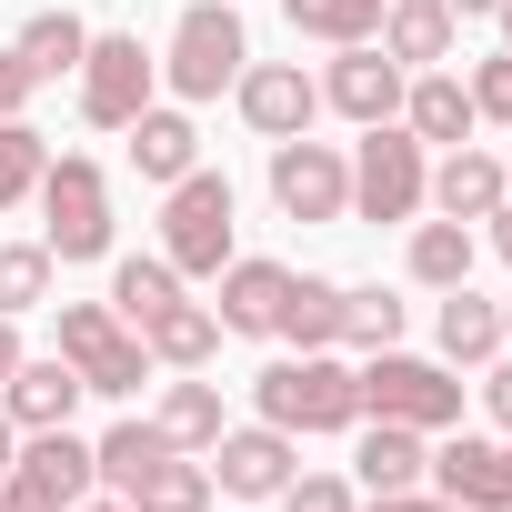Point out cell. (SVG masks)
Wrapping results in <instances>:
<instances>
[{
    "label": "cell",
    "mask_w": 512,
    "mask_h": 512,
    "mask_svg": "<svg viewBox=\"0 0 512 512\" xmlns=\"http://www.w3.org/2000/svg\"><path fill=\"white\" fill-rule=\"evenodd\" d=\"M251 402H262V422L292 432V442L352 432V422H362V372H352L342 352H282L262 382H251Z\"/></svg>",
    "instance_id": "cell-1"
},
{
    "label": "cell",
    "mask_w": 512,
    "mask_h": 512,
    "mask_svg": "<svg viewBox=\"0 0 512 512\" xmlns=\"http://www.w3.org/2000/svg\"><path fill=\"white\" fill-rule=\"evenodd\" d=\"M231 251H241V191L191 161V171L161 191V262H171L181 282H221Z\"/></svg>",
    "instance_id": "cell-2"
},
{
    "label": "cell",
    "mask_w": 512,
    "mask_h": 512,
    "mask_svg": "<svg viewBox=\"0 0 512 512\" xmlns=\"http://www.w3.org/2000/svg\"><path fill=\"white\" fill-rule=\"evenodd\" d=\"M251 61V31H241V0H191L161 41V91L191 111V101H221Z\"/></svg>",
    "instance_id": "cell-3"
},
{
    "label": "cell",
    "mask_w": 512,
    "mask_h": 512,
    "mask_svg": "<svg viewBox=\"0 0 512 512\" xmlns=\"http://www.w3.org/2000/svg\"><path fill=\"white\" fill-rule=\"evenodd\" d=\"M432 151L402 131V121H372L352 141V221H422L432 201Z\"/></svg>",
    "instance_id": "cell-4"
},
{
    "label": "cell",
    "mask_w": 512,
    "mask_h": 512,
    "mask_svg": "<svg viewBox=\"0 0 512 512\" xmlns=\"http://www.w3.org/2000/svg\"><path fill=\"white\" fill-rule=\"evenodd\" d=\"M362 422H412V432H452L462 422V382L452 362H422V352H362Z\"/></svg>",
    "instance_id": "cell-5"
},
{
    "label": "cell",
    "mask_w": 512,
    "mask_h": 512,
    "mask_svg": "<svg viewBox=\"0 0 512 512\" xmlns=\"http://www.w3.org/2000/svg\"><path fill=\"white\" fill-rule=\"evenodd\" d=\"M41 241H51V262H101L111 251V181H101V161L91 151H61L51 171H41Z\"/></svg>",
    "instance_id": "cell-6"
},
{
    "label": "cell",
    "mask_w": 512,
    "mask_h": 512,
    "mask_svg": "<svg viewBox=\"0 0 512 512\" xmlns=\"http://www.w3.org/2000/svg\"><path fill=\"white\" fill-rule=\"evenodd\" d=\"M101 492V462H91V442L61 422V432H21V452H11V472H0V512H81Z\"/></svg>",
    "instance_id": "cell-7"
},
{
    "label": "cell",
    "mask_w": 512,
    "mask_h": 512,
    "mask_svg": "<svg viewBox=\"0 0 512 512\" xmlns=\"http://www.w3.org/2000/svg\"><path fill=\"white\" fill-rule=\"evenodd\" d=\"M71 91H81V121L91 131H131L151 111V91H161V51H141V31H91Z\"/></svg>",
    "instance_id": "cell-8"
},
{
    "label": "cell",
    "mask_w": 512,
    "mask_h": 512,
    "mask_svg": "<svg viewBox=\"0 0 512 512\" xmlns=\"http://www.w3.org/2000/svg\"><path fill=\"white\" fill-rule=\"evenodd\" d=\"M61 362H71L101 402H131V392L151 382V352H141V332H131L111 302H61Z\"/></svg>",
    "instance_id": "cell-9"
},
{
    "label": "cell",
    "mask_w": 512,
    "mask_h": 512,
    "mask_svg": "<svg viewBox=\"0 0 512 512\" xmlns=\"http://www.w3.org/2000/svg\"><path fill=\"white\" fill-rule=\"evenodd\" d=\"M272 201H282V221H352V151L312 141V131L272 141Z\"/></svg>",
    "instance_id": "cell-10"
},
{
    "label": "cell",
    "mask_w": 512,
    "mask_h": 512,
    "mask_svg": "<svg viewBox=\"0 0 512 512\" xmlns=\"http://www.w3.org/2000/svg\"><path fill=\"white\" fill-rule=\"evenodd\" d=\"M402 91H412V71H402L382 41H342V51H332V71H322V111H342L352 131L402 121Z\"/></svg>",
    "instance_id": "cell-11"
},
{
    "label": "cell",
    "mask_w": 512,
    "mask_h": 512,
    "mask_svg": "<svg viewBox=\"0 0 512 512\" xmlns=\"http://www.w3.org/2000/svg\"><path fill=\"white\" fill-rule=\"evenodd\" d=\"M442 502H462V512H512V432L502 442H482V432H462L452 422V442H432V472H422Z\"/></svg>",
    "instance_id": "cell-12"
},
{
    "label": "cell",
    "mask_w": 512,
    "mask_h": 512,
    "mask_svg": "<svg viewBox=\"0 0 512 512\" xmlns=\"http://www.w3.org/2000/svg\"><path fill=\"white\" fill-rule=\"evenodd\" d=\"M231 111L262 131V141H292V131H312V121H322V81H312L302 61H241Z\"/></svg>",
    "instance_id": "cell-13"
},
{
    "label": "cell",
    "mask_w": 512,
    "mask_h": 512,
    "mask_svg": "<svg viewBox=\"0 0 512 512\" xmlns=\"http://www.w3.org/2000/svg\"><path fill=\"white\" fill-rule=\"evenodd\" d=\"M201 462H211V492H231V502H272V492L302 472V442L272 432V422H251V432H221Z\"/></svg>",
    "instance_id": "cell-14"
},
{
    "label": "cell",
    "mask_w": 512,
    "mask_h": 512,
    "mask_svg": "<svg viewBox=\"0 0 512 512\" xmlns=\"http://www.w3.org/2000/svg\"><path fill=\"white\" fill-rule=\"evenodd\" d=\"M81 402H91V382H81V372H71L61 352H21V372L0 382V412H11L21 432H61V422H71Z\"/></svg>",
    "instance_id": "cell-15"
},
{
    "label": "cell",
    "mask_w": 512,
    "mask_h": 512,
    "mask_svg": "<svg viewBox=\"0 0 512 512\" xmlns=\"http://www.w3.org/2000/svg\"><path fill=\"white\" fill-rule=\"evenodd\" d=\"M442 221H492L502 201H512V181H502V151H482V141H452L442 161H432V191H422Z\"/></svg>",
    "instance_id": "cell-16"
},
{
    "label": "cell",
    "mask_w": 512,
    "mask_h": 512,
    "mask_svg": "<svg viewBox=\"0 0 512 512\" xmlns=\"http://www.w3.org/2000/svg\"><path fill=\"white\" fill-rule=\"evenodd\" d=\"M282 292H292V262H251V251H231V262H221V302H211V322L262 342V332L282 322Z\"/></svg>",
    "instance_id": "cell-17"
},
{
    "label": "cell",
    "mask_w": 512,
    "mask_h": 512,
    "mask_svg": "<svg viewBox=\"0 0 512 512\" xmlns=\"http://www.w3.org/2000/svg\"><path fill=\"white\" fill-rule=\"evenodd\" d=\"M432 472V432L412 422H352V482L362 492H412Z\"/></svg>",
    "instance_id": "cell-18"
},
{
    "label": "cell",
    "mask_w": 512,
    "mask_h": 512,
    "mask_svg": "<svg viewBox=\"0 0 512 512\" xmlns=\"http://www.w3.org/2000/svg\"><path fill=\"white\" fill-rule=\"evenodd\" d=\"M402 131H412L422 151H452V141H472V131H482V111H472L462 71H412V91H402Z\"/></svg>",
    "instance_id": "cell-19"
},
{
    "label": "cell",
    "mask_w": 512,
    "mask_h": 512,
    "mask_svg": "<svg viewBox=\"0 0 512 512\" xmlns=\"http://www.w3.org/2000/svg\"><path fill=\"white\" fill-rule=\"evenodd\" d=\"M121 141H131V171H141V181H161V191L201 161V131H191V111H181V101H151Z\"/></svg>",
    "instance_id": "cell-20"
},
{
    "label": "cell",
    "mask_w": 512,
    "mask_h": 512,
    "mask_svg": "<svg viewBox=\"0 0 512 512\" xmlns=\"http://www.w3.org/2000/svg\"><path fill=\"white\" fill-rule=\"evenodd\" d=\"M432 342H442V362H452V372H482V362L502 352V302H482L472 282H452V292H442V312H432Z\"/></svg>",
    "instance_id": "cell-21"
},
{
    "label": "cell",
    "mask_w": 512,
    "mask_h": 512,
    "mask_svg": "<svg viewBox=\"0 0 512 512\" xmlns=\"http://www.w3.org/2000/svg\"><path fill=\"white\" fill-rule=\"evenodd\" d=\"M472 262H482V231L472 221H412V241H402V272L422 282V292H452V282H472Z\"/></svg>",
    "instance_id": "cell-22"
},
{
    "label": "cell",
    "mask_w": 512,
    "mask_h": 512,
    "mask_svg": "<svg viewBox=\"0 0 512 512\" xmlns=\"http://www.w3.org/2000/svg\"><path fill=\"white\" fill-rule=\"evenodd\" d=\"M452 41H462V21L442 11V0H382V51H392L402 71H442Z\"/></svg>",
    "instance_id": "cell-23"
},
{
    "label": "cell",
    "mask_w": 512,
    "mask_h": 512,
    "mask_svg": "<svg viewBox=\"0 0 512 512\" xmlns=\"http://www.w3.org/2000/svg\"><path fill=\"white\" fill-rule=\"evenodd\" d=\"M141 352H151L161 372H201V362L221 352V322H211V302H191V292H181V302H161V312L141 322Z\"/></svg>",
    "instance_id": "cell-24"
},
{
    "label": "cell",
    "mask_w": 512,
    "mask_h": 512,
    "mask_svg": "<svg viewBox=\"0 0 512 512\" xmlns=\"http://www.w3.org/2000/svg\"><path fill=\"white\" fill-rule=\"evenodd\" d=\"M272 342H292V352H342V282H322V272H292Z\"/></svg>",
    "instance_id": "cell-25"
},
{
    "label": "cell",
    "mask_w": 512,
    "mask_h": 512,
    "mask_svg": "<svg viewBox=\"0 0 512 512\" xmlns=\"http://www.w3.org/2000/svg\"><path fill=\"white\" fill-rule=\"evenodd\" d=\"M11 51H21V71H31V81H71V71H81V51H91V21H81V11H31Z\"/></svg>",
    "instance_id": "cell-26"
},
{
    "label": "cell",
    "mask_w": 512,
    "mask_h": 512,
    "mask_svg": "<svg viewBox=\"0 0 512 512\" xmlns=\"http://www.w3.org/2000/svg\"><path fill=\"white\" fill-rule=\"evenodd\" d=\"M151 422H161V442H171V452H211V442L231 432V422H221V382H201V372H181V382L161 392V412H151Z\"/></svg>",
    "instance_id": "cell-27"
},
{
    "label": "cell",
    "mask_w": 512,
    "mask_h": 512,
    "mask_svg": "<svg viewBox=\"0 0 512 512\" xmlns=\"http://www.w3.org/2000/svg\"><path fill=\"white\" fill-rule=\"evenodd\" d=\"M111 502H131V512H211V462L201 452H161L131 492H111Z\"/></svg>",
    "instance_id": "cell-28"
},
{
    "label": "cell",
    "mask_w": 512,
    "mask_h": 512,
    "mask_svg": "<svg viewBox=\"0 0 512 512\" xmlns=\"http://www.w3.org/2000/svg\"><path fill=\"white\" fill-rule=\"evenodd\" d=\"M161 452H171V442H161V422H141V412H131V422H111V432L91 442V462H101V492H131V482H141Z\"/></svg>",
    "instance_id": "cell-29"
},
{
    "label": "cell",
    "mask_w": 512,
    "mask_h": 512,
    "mask_svg": "<svg viewBox=\"0 0 512 512\" xmlns=\"http://www.w3.org/2000/svg\"><path fill=\"white\" fill-rule=\"evenodd\" d=\"M51 272H61L51 241H0V312H11V322L41 312V302H51Z\"/></svg>",
    "instance_id": "cell-30"
},
{
    "label": "cell",
    "mask_w": 512,
    "mask_h": 512,
    "mask_svg": "<svg viewBox=\"0 0 512 512\" xmlns=\"http://www.w3.org/2000/svg\"><path fill=\"white\" fill-rule=\"evenodd\" d=\"M161 302H181V272H171V262H161V251H151V262H141V251H131V262H121V272H111V312H121V322H131V332H141V322H151V312H161Z\"/></svg>",
    "instance_id": "cell-31"
},
{
    "label": "cell",
    "mask_w": 512,
    "mask_h": 512,
    "mask_svg": "<svg viewBox=\"0 0 512 512\" xmlns=\"http://www.w3.org/2000/svg\"><path fill=\"white\" fill-rule=\"evenodd\" d=\"M292 11V31H312V41H382V0H282Z\"/></svg>",
    "instance_id": "cell-32"
},
{
    "label": "cell",
    "mask_w": 512,
    "mask_h": 512,
    "mask_svg": "<svg viewBox=\"0 0 512 512\" xmlns=\"http://www.w3.org/2000/svg\"><path fill=\"white\" fill-rule=\"evenodd\" d=\"M402 322H412V312H402L382 282L342 292V342H352V352H392V342H402Z\"/></svg>",
    "instance_id": "cell-33"
},
{
    "label": "cell",
    "mask_w": 512,
    "mask_h": 512,
    "mask_svg": "<svg viewBox=\"0 0 512 512\" xmlns=\"http://www.w3.org/2000/svg\"><path fill=\"white\" fill-rule=\"evenodd\" d=\"M41 171H51V141L31 121H0V211H21L41 191Z\"/></svg>",
    "instance_id": "cell-34"
},
{
    "label": "cell",
    "mask_w": 512,
    "mask_h": 512,
    "mask_svg": "<svg viewBox=\"0 0 512 512\" xmlns=\"http://www.w3.org/2000/svg\"><path fill=\"white\" fill-rule=\"evenodd\" d=\"M272 502H282V512H362V482H342V472H292Z\"/></svg>",
    "instance_id": "cell-35"
},
{
    "label": "cell",
    "mask_w": 512,
    "mask_h": 512,
    "mask_svg": "<svg viewBox=\"0 0 512 512\" xmlns=\"http://www.w3.org/2000/svg\"><path fill=\"white\" fill-rule=\"evenodd\" d=\"M482 412L512 432V352H492V362H482Z\"/></svg>",
    "instance_id": "cell-36"
},
{
    "label": "cell",
    "mask_w": 512,
    "mask_h": 512,
    "mask_svg": "<svg viewBox=\"0 0 512 512\" xmlns=\"http://www.w3.org/2000/svg\"><path fill=\"white\" fill-rule=\"evenodd\" d=\"M31 91H41V81L21 71V51H0V121H21V101H31Z\"/></svg>",
    "instance_id": "cell-37"
},
{
    "label": "cell",
    "mask_w": 512,
    "mask_h": 512,
    "mask_svg": "<svg viewBox=\"0 0 512 512\" xmlns=\"http://www.w3.org/2000/svg\"><path fill=\"white\" fill-rule=\"evenodd\" d=\"M362 512H462V502H442V492H422V482H412V492H372Z\"/></svg>",
    "instance_id": "cell-38"
},
{
    "label": "cell",
    "mask_w": 512,
    "mask_h": 512,
    "mask_svg": "<svg viewBox=\"0 0 512 512\" xmlns=\"http://www.w3.org/2000/svg\"><path fill=\"white\" fill-rule=\"evenodd\" d=\"M21 352H31V342H21V322H11V312H0V382H11V372H21Z\"/></svg>",
    "instance_id": "cell-39"
},
{
    "label": "cell",
    "mask_w": 512,
    "mask_h": 512,
    "mask_svg": "<svg viewBox=\"0 0 512 512\" xmlns=\"http://www.w3.org/2000/svg\"><path fill=\"white\" fill-rule=\"evenodd\" d=\"M482 241H492V251H502V262H512V201H502V211L482 221Z\"/></svg>",
    "instance_id": "cell-40"
},
{
    "label": "cell",
    "mask_w": 512,
    "mask_h": 512,
    "mask_svg": "<svg viewBox=\"0 0 512 512\" xmlns=\"http://www.w3.org/2000/svg\"><path fill=\"white\" fill-rule=\"evenodd\" d=\"M442 11H452V21H492V11H502V0H442Z\"/></svg>",
    "instance_id": "cell-41"
},
{
    "label": "cell",
    "mask_w": 512,
    "mask_h": 512,
    "mask_svg": "<svg viewBox=\"0 0 512 512\" xmlns=\"http://www.w3.org/2000/svg\"><path fill=\"white\" fill-rule=\"evenodd\" d=\"M11 452H21V422H11V412H0V472H11Z\"/></svg>",
    "instance_id": "cell-42"
},
{
    "label": "cell",
    "mask_w": 512,
    "mask_h": 512,
    "mask_svg": "<svg viewBox=\"0 0 512 512\" xmlns=\"http://www.w3.org/2000/svg\"><path fill=\"white\" fill-rule=\"evenodd\" d=\"M492 31H502V51H512V0H502V11H492Z\"/></svg>",
    "instance_id": "cell-43"
},
{
    "label": "cell",
    "mask_w": 512,
    "mask_h": 512,
    "mask_svg": "<svg viewBox=\"0 0 512 512\" xmlns=\"http://www.w3.org/2000/svg\"><path fill=\"white\" fill-rule=\"evenodd\" d=\"M81 512H131V502H81Z\"/></svg>",
    "instance_id": "cell-44"
},
{
    "label": "cell",
    "mask_w": 512,
    "mask_h": 512,
    "mask_svg": "<svg viewBox=\"0 0 512 512\" xmlns=\"http://www.w3.org/2000/svg\"><path fill=\"white\" fill-rule=\"evenodd\" d=\"M502 342H512V302H502Z\"/></svg>",
    "instance_id": "cell-45"
},
{
    "label": "cell",
    "mask_w": 512,
    "mask_h": 512,
    "mask_svg": "<svg viewBox=\"0 0 512 512\" xmlns=\"http://www.w3.org/2000/svg\"><path fill=\"white\" fill-rule=\"evenodd\" d=\"M502 181H512V151H502Z\"/></svg>",
    "instance_id": "cell-46"
}]
</instances>
